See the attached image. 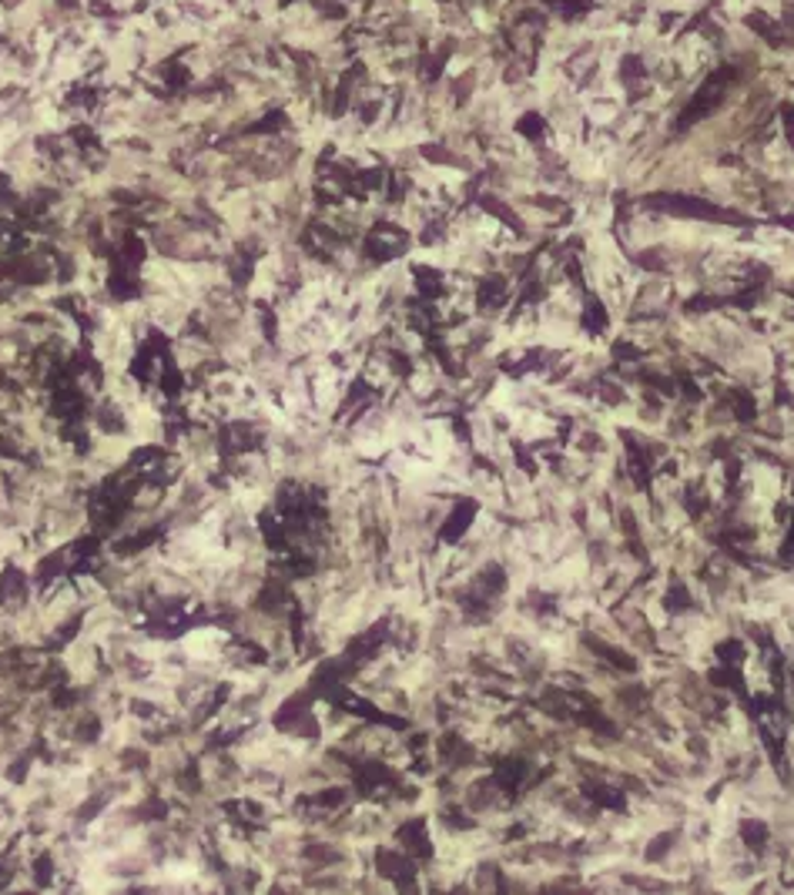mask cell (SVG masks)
Returning a JSON list of instances; mask_svg holds the SVG:
<instances>
[{
    "label": "cell",
    "instance_id": "1",
    "mask_svg": "<svg viewBox=\"0 0 794 895\" xmlns=\"http://www.w3.org/2000/svg\"><path fill=\"white\" fill-rule=\"evenodd\" d=\"M61 668L68 671V681H71V688H88V684H95L105 671V661H101V644L98 641H91V638H85L81 631H78V638H71L68 644H65V651H61Z\"/></svg>",
    "mask_w": 794,
    "mask_h": 895
},
{
    "label": "cell",
    "instance_id": "2",
    "mask_svg": "<svg viewBox=\"0 0 794 895\" xmlns=\"http://www.w3.org/2000/svg\"><path fill=\"white\" fill-rule=\"evenodd\" d=\"M232 641H235L232 631L222 628V624H198V628H192L188 634L178 638V644H182L188 661H222V654L228 651Z\"/></svg>",
    "mask_w": 794,
    "mask_h": 895
},
{
    "label": "cell",
    "instance_id": "3",
    "mask_svg": "<svg viewBox=\"0 0 794 895\" xmlns=\"http://www.w3.org/2000/svg\"><path fill=\"white\" fill-rule=\"evenodd\" d=\"M121 628H131V614H125L111 597L95 604V607H85V617H81V634L91 638V641H105L108 634L121 631Z\"/></svg>",
    "mask_w": 794,
    "mask_h": 895
},
{
    "label": "cell",
    "instance_id": "4",
    "mask_svg": "<svg viewBox=\"0 0 794 895\" xmlns=\"http://www.w3.org/2000/svg\"><path fill=\"white\" fill-rule=\"evenodd\" d=\"M71 584H75V591H78V601H81V607H95V604L108 601V587L98 581V574H95V571L71 577Z\"/></svg>",
    "mask_w": 794,
    "mask_h": 895
}]
</instances>
